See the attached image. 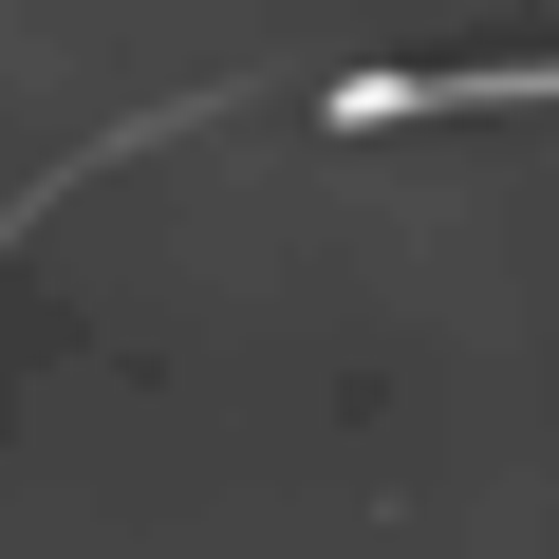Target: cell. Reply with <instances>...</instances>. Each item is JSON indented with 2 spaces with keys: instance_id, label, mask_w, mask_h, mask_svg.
<instances>
[{
  "instance_id": "obj_1",
  "label": "cell",
  "mask_w": 559,
  "mask_h": 559,
  "mask_svg": "<svg viewBox=\"0 0 559 559\" xmlns=\"http://www.w3.org/2000/svg\"><path fill=\"white\" fill-rule=\"evenodd\" d=\"M540 94H559L540 57H429V75H373V57H355V75H336V131H411V112H540Z\"/></svg>"
}]
</instances>
